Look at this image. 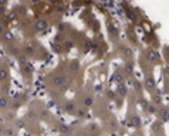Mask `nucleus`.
<instances>
[{
    "label": "nucleus",
    "mask_w": 169,
    "mask_h": 136,
    "mask_svg": "<svg viewBox=\"0 0 169 136\" xmlns=\"http://www.w3.org/2000/svg\"><path fill=\"white\" fill-rule=\"evenodd\" d=\"M51 84L54 88H63L64 84H66V78L63 75H55L53 80H51Z\"/></svg>",
    "instance_id": "obj_1"
},
{
    "label": "nucleus",
    "mask_w": 169,
    "mask_h": 136,
    "mask_svg": "<svg viewBox=\"0 0 169 136\" xmlns=\"http://www.w3.org/2000/svg\"><path fill=\"white\" fill-rule=\"evenodd\" d=\"M131 126H134V128H139V126L142 125L141 122V118L138 116V115H132L131 118H129V122H128Z\"/></svg>",
    "instance_id": "obj_2"
},
{
    "label": "nucleus",
    "mask_w": 169,
    "mask_h": 136,
    "mask_svg": "<svg viewBox=\"0 0 169 136\" xmlns=\"http://www.w3.org/2000/svg\"><path fill=\"white\" fill-rule=\"evenodd\" d=\"M81 103H82V106H85V108H91L94 105V98L91 95H85V97L82 98Z\"/></svg>",
    "instance_id": "obj_3"
},
{
    "label": "nucleus",
    "mask_w": 169,
    "mask_h": 136,
    "mask_svg": "<svg viewBox=\"0 0 169 136\" xmlns=\"http://www.w3.org/2000/svg\"><path fill=\"white\" fill-rule=\"evenodd\" d=\"M74 115H77L78 118H87V116H88V111H87V108H85V106H80V108L76 109Z\"/></svg>",
    "instance_id": "obj_4"
},
{
    "label": "nucleus",
    "mask_w": 169,
    "mask_h": 136,
    "mask_svg": "<svg viewBox=\"0 0 169 136\" xmlns=\"http://www.w3.org/2000/svg\"><path fill=\"white\" fill-rule=\"evenodd\" d=\"M63 109L66 111V112H71V114H74L76 112V105H74V102H71V101H67L64 105H63Z\"/></svg>",
    "instance_id": "obj_5"
},
{
    "label": "nucleus",
    "mask_w": 169,
    "mask_h": 136,
    "mask_svg": "<svg viewBox=\"0 0 169 136\" xmlns=\"http://www.w3.org/2000/svg\"><path fill=\"white\" fill-rule=\"evenodd\" d=\"M3 135L4 136H16L17 135L16 128H13V126H6V128H3Z\"/></svg>",
    "instance_id": "obj_6"
},
{
    "label": "nucleus",
    "mask_w": 169,
    "mask_h": 136,
    "mask_svg": "<svg viewBox=\"0 0 169 136\" xmlns=\"http://www.w3.org/2000/svg\"><path fill=\"white\" fill-rule=\"evenodd\" d=\"M144 85H145L147 89H153L155 88V80H153L152 77H147L145 81H144Z\"/></svg>",
    "instance_id": "obj_7"
},
{
    "label": "nucleus",
    "mask_w": 169,
    "mask_h": 136,
    "mask_svg": "<svg viewBox=\"0 0 169 136\" xmlns=\"http://www.w3.org/2000/svg\"><path fill=\"white\" fill-rule=\"evenodd\" d=\"M36 28H37L38 31H44L46 28L49 27V23L46 22V20H38V22H36Z\"/></svg>",
    "instance_id": "obj_8"
},
{
    "label": "nucleus",
    "mask_w": 169,
    "mask_h": 136,
    "mask_svg": "<svg viewBox=\"0 0 169 136\" xmlns=\"http://www.w3.org/2000/svg\"><path fill=\"white\" fill-rule=\"evenodd\" d=\"M147 60L151 61V62H155V61L158 60V54H156L155 51H152V50H149L147 53Z\"/></svg>",
    "instance_id": "obj_9"
},
{
    "label": "nucleus",
    "mask_w": 169,
    "mask_h": 136,
    "mask_svg": "<svg viewBox=\"0 0 169 136\" xmlns=\"http://www.w3.org/2000/svg\"><path fill=\"white\" fill-rule=\"evenodd\" d=\"M9 98L6 97V95H1L0 97V109H6V108H9Z\"/></svg>",
    "instance_id": "obj_10"
},
{
    "label": "nucleus",
    "mask_w": 169,
    "mask_h": 136,
    "mask_svg": "<svg viewBox=\"0 0 169 136\" xmlns=\"http://www.w3.org/2000/svg\"><path fill=\"white\" fill-rule=\"evenodd\" d=\"M9 78V71L4 67H0V82H4Z\"/></svg>",
    "instance_id": "obj_11"
},
{
    "label": "nucleus",
    "mask_w": 169,
    "mask_h": 136,
    "mask_svg": "<svg viewBox=\"0 0 169 136\" xmlns=\"http://www.w3.org/2000/svg\"><path fill=\"white\" fill-rule=\"evenodd\" d=\"M126 92H128V89H126L125 85H124V84H118V88H117V94H118V95H121V97H125Z\"/></svg>",
    "instance_id": "obj_12"
},
{
    "label": "nucleus",
    "mask_w": 169,
    "mask_h": 136,
    "mask_svg": "<svg viewBox=\"0 0 169 136\" xmlns=\"http://www.w3.org/2000/svg\"><path fill=\"white\" fill-rule=\"evenodd\" d=\"M121 53H122V55H125V57H132V50L128 47V45H124L122 44V47H121Z\"/></svg>",
    "instance_id": "obj_13"
},
{
    "label": "nucleus",
    "mask_w": 169,
    "mask_h": 136,
    "mask_svg": "<svg viewBox=\"0 0 169 136\" xmlns=\"http://www.w3.org/2000/svg\"><path fill=\"white\" fill-rule=\"evenodd\" d=\"M24 53H26V55H34L36 54V48H34V45H31V44L24 45Z\"/></svg>",
    "instance_id": "obj_14"
},
{
    "label": "nucleus",
    "mask_w": 169,
    "mask_h": 136,
    "mask_svg": "<svg viewBox=\"0 0 169 136\" xmlns=\"http://www.w3.org/2000/svg\"><path fill=\"white\" fill-rule=\"evenodd\" d=\"M17 62L20 65H27L28 61H27V55L26 54H22V55H17Z\"/></svg>",
    "instance_id": "obj_15"
},
{
    "label": "nucleus",
    "mask_w": 169,
    "mask_h": 136,
    "mask_svg": "<svg viewBox=\"0 0 169 136\" xmlns=\"http://www.w3.org/2000/svg\"><path fill=\"white\" fill-rule=\"evenodd\" d=\"M158 115H159V118L162 120H168V116H169V112L166 111V109H164V108H161L158 111Z\"/></svg>",
    "instance_id": "obj_16"
},
{
    "label": "nucleus",
    "mask_w": 169,
    "mask_h": 136,
    "mask_svg": "<svg viewBox=\"0 0 169 136\" xmlns=\"http://www.w3.org/2000/svg\"><path fill=\"white\" fill-rule=\"evenodd\" d=\"M22 71L26 74V75H31V74H33V67H30V64H27V65H23Z\"/></svg>",
    "instance_id": "obj_17"
},
{
    "label": "nucleus",
    "mask_w": 169,
    "mask_h": 136,
    "mask_svg": "<svg viewBox=\"0 0 169 136\" xmlns=\"http://www.w3.org/2000/svg\"><path fill=\"white\" fill-rule=\"evenodd\" d=\"M58 131H60L61 133H68L70 128H68V125H66V123H60V125H58Z\"/></svg>",
    "instance_id": "obj_18"
},
{
    "label": "nucleus",
    "mask_w": 169,
    "mask_h": 136,
    "mask_svg": "<svg viewBox=\"0 0 169 136\" xmlns=\"http://www.w3.org/2000/svg\"><path fill=\"white\" fill-rule=\"evenodd\" d=\"M112 80H114V81L117 82V84H122V81H124V77L121 75V74H118V72H117V74H114Z\"/></svg>",
    "instance_id": "obj_19"
},
{
    "label": "nucleus",
    "mask_w": 169,
    "mask_h": 136,
    "mask_svg": "<svg viewBox=\"0 0 169 136\" xmlns=\"http://www.w3.org/2000/svg\"><path fill=\"white\" fill-rule=\"evenodd\" d=\"M78 67H80V64H78V61H71L70 64V70L73 71V72H76V71H78Z\"/></svg>",
    "instance_id": "obj_20"
},
{
    "label": "nucleus",
    "mask_w": 169,
    "mask_h": 136,
    "mask_svg": "<svg viewBox=\"0 0 169 136\" xmlns=\"http://www.w3.org/2000/svg\"><path fill=\"white\" fill-rule=\"evenodd\" d=\"M125 72L128 74V75H131L132 72H134V65H132V64H126L125 65Z\"/></svg>",
    "instance_id": "obj_21"
},
{
    "label": "nucleus",
    "mask_w": 169,
    "mask_h": 136,
    "mask_svg": "<svg viewBox=\"0 0 169 136\" xmlns=\"http://www.w3.org/2000/svg\"><path fill=\"white\" fill-rule=\"evenodd\" d=\"M26 126V122L23 119H19V120H16V128H19V129H23Z\"/></svg>",
    "instance_id": "obj_22"
},
{
    "label": "nucleus",
    "mask_w": 169,
    "mask_h": 136,
    "mask_svg": "<svg viewBox=\"0 0 169 136\" xmlns=\"http://www.w3.org/2000/svg\"><path fill=\"white\" fill-rule=\"evenodd\" d=\"M53 50H54L55 53H61V51H63V47H61L60 44L54 43V44H53Z\"/></svg>",
    "instance_id": "obj_23"
},
{
    "label": "nucleus",
    "mask_w": 169,
    "mask_h": 136,
    "mask_svg": "<svg viewBox=\"0 0 169 136\" xmlns=\"http://www.w3.org/2000/svg\"><path fill=\"white\" fill-rule=\"evenodd\" d=\"M147 111H148V114H156V106L155 105H149L147 108Z\"/></svg>",
    "instance_id": "obj_24"
},
{
    "label": "nucleus",
    "mask_w": 169,
    "mask_h": 136,
    "mask_svg": "<svg viewBox=\"0 0 169 136\" xmlns=\"http://www.w3.org/2000/svg\"><path fill=\"white\" fill-rule=\"evenodd\" d=\"M132 85H134V88H135L136 91H141L142 85H141V82H139V81H136V80H135V81L132 82Z\"/></svg>",
    "instance_id": "obj_25"
},
{
    "label": "nucleus",
    "mask_w": 169,
    "mask_h": 136,
    "mask_svg": "<svg viewBox=\"0 0 169 136\" xmlns=\"http://www.w3.org/2000/svg\"><path fill=\"white\" fill-rule=\"evenodd\" d=\"M109 31L114 34V36H117V34H118V28L115 27L114 24H109Z\"/></svg>",
    "instance_id": "obj_26"
},
{
    "label": "nucleus",
    "mask_w": 169,
    "mask_h": 136,
    "mask_svg": "<svg viewBox=\"0 0 169 136\" xmlns=\"http://www.w3.org/2000/svg\"><path fill=\"white\" fill-rule=\"evenodd\" d=\"M4 38L6 41H11V40H14V36L11 33H4Z\"/></svg>",
    "instance_id": "obj_27"
},
{
    "label": "nucleus",
    "mask_w": 169,
    "mask_h": 136,
    "mask_svg": "<svg viewBox=\"0 0 169 136\" xmlns=\"http://www.w3.org/2000/svg\"><path fill=\"white\" fill-rule=\"evenodd\" d=\"M73 45H74V44H73V41H66L63 47H64V48H67V50H70V48H73Z\"/></svg>",
    "instance_id": "obj_28"
},
{
    "label": "nucleus",
    "mask_w": 169,
    "mask_h": 136,
    "mask_svg": "<svg viewBox=\"0 0 169 136\" xmlns=\"http://www.w3.org/2000/svg\"><path fill=\"white\" fill-rule=\"evenodd\" d=\"M28 118L36 119V118H37V115H36V112H34V111H28Z\"/></svg>",
    "instance_id": "obj_29"
},
{
    "label": "nucleus",
    "mask_w": 169,
    "mask_h": 136,
    "mask_svg": "<svg viewBox=\"0 0 169 136\" xmlns=\"http://www.w3.org/2000/svg\"><path fill=\"white\" fill-rule=\"evenodd\" d=\"M107 97H108L109 99L115 98V92H112V91H108V92H107Z\"/></svg>",
    "instance_id": "obj_30"
},
{
    "label": "nucleus",
    "mask_w": 169,
    "mask_h": 136,
    "mask_svg": "<svg viewBox=\"0 0 169 136\" xmlns=\"http://www.w3.org/2000/svg\"><path fill=\"white\" fill-rule=\"evenodd\" d=\"M0 34H4V27L0 24Z\"/></svg>",
    "instance_id": "obj_31"
},
{
    "label": "nucleus",
    "mask_w": 169,
    "mask_h": 136,
    "mask_svg": "<svg viewBox=\"0 0 169 136\" xmlns=\"http://www.w3.org/2000/svg\"><path fill=\"white\" fill-rule=\"evenodd\" d=\"M128 16H129V19H135V14H132V13H129V11H128Z\"/></svg>",
    "instance_id": "obj_32"
},
{
    "label": "nucleus",
    "mask_w": 169,
    "mask_h": 136,
    "mask_svg": "<svg viewBox=\"0 0 169 136\" xmlns=\"http://www.w3.org/2000/svg\"><path fill=\"white\" fill-rule=\"evenodd\" d=\"M6 3V0H0V6H3Z\"/></svg>",
    "instance_id": "obj_33"
}]
</instances>
